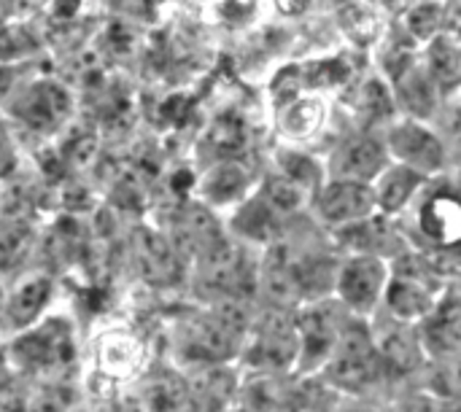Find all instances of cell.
<instances>
[{"instance_id":"603a6c76","label":"cell","mask_w":461,"mask_h":412,"mask_svg":"<svg viewBox=\"0 0 461 412\" xmlns=\"http://www.w3.org/2000/svg\"><path fill=\"white\" fill-rule=\"evenodd\" d=\"M243 186H246V175L238 165H224L208 178V194L216 202H227V200L238 197L243 192Z\"/></svg>"},{"instance_id":"bcb514c9","label":"cell","mask_w":461,"mask_h":412,"mask_svg":"<svg viewBox=\"0 0 461 412\" xmlns=\"http://www.w3.org/2000/svg\"><path fill=\"white\" fill-rule=\"evenodd\" d=\"M119 412H151L149 410V405H146V399H124L122 402V408H119Z\"/></svg>"},{"instance_id":"1f68e13d","label":"cell","mask_w":461,"mask_h":412,"mask_svg":"<svg viewBox=\"0 0 461 412\" xmlns=\"http://www.w3.org/2000/svg\"><path fill=\"white\" fill-rule=\"evenodd\" d=\"M348 240L357 246V248H378L389 240V229L384 227V221H370V224H362V227H354L348 232Z\"/></svg>"},{"instance_id":"9c48e42d","label":"cell","mask_w":461,"mask_h":412,"mask_svg":"<svg viewBox=\"0 0 461 412\" xmlns=\"http://www.w3.org/2000/svg\"><path fill=\"white\" fill-rule=\"evenodd\" d=\"M235 335L211 313L203 318H194L184 329V348L189 356L200 362H219L232 354L235 348Z\"/></svg>"},{"instance_id":"c3c4849f","label":"cell","mask_w":461,"mask_h":412,"mask_svg":"<svg viewBox=\"0 0 461 412\" xmlns=\"http://www.w3.org/2000/svg\"><path fill=\"white\" fill-rule=\"evenodd\" d=\"M173 184H176V189H178V192H184V189H186V184H192V178H189V173H178V175L173 178Z\"/></svg>"},{"instance_id":"60d3db41","label":"cell","mask_w":461,"mask_h":412,"mask_svg":"<svg viewBox=\"0 0 461 412\" xmlns=\"http://www.w3.org/2000/svg\"><path fill=\"white\" fill-rule=\"evenodd\" d=\"M386 67H389V73H392L394 78H402L405 70L411 67V49L400 46L397 51H392V54L386 57Z\"/></svg>"},{"instance_id":"6da1fadb","label":"cell","mask_w":461,"mask_h":412,"mask_svg":"<svg viewBox=\"0 0 461 412\" xmlns=\"http://www.w3.org/2000/svg\"><path fill=\"white\" fill-rule=\"evenodd\" d=\"M200 289L213 297H249L254 289V273L240 248L224 237L208 248L200 256Z\"/></svg>"},{"instance_id":"8fae6325","label":"cell","mask_w":461,"mask_h":412,"mask_svg":"<svg viewBox=\"0 0 461 412\" xmlns=\"http://www.w3.org/2000/svg\"><path fill=\"white\" fill-rule=\"evenodd\" d=\"M421 229L440 246H461V200L454 194L432 197L421 210Z\"/></svg>"},{"instance_id":"d590c367","label":"cell","mask_w":461,"mask_h":412,"mask_svg":"<svg viewBox=\"0 0 461 412\" xmlns=\"http://www.w3.org/2000/svg\"><path fill=\"white\" fill-rule=\"evenodd\" d=\"M440 389L448 399H461V354L451 356L440 372Z\"/></svg>"},{"instance_id":"4fadbf2b","label":"cell","mask_w":461,"mask_h":412,"mask_svg":"<svg viewBox=\"0 0 461 412\" xmlns=\"http://www.w3.org/2000/svg\"><path fill=\"white\" fill-rule=\"evenodd\" d=\"M427 345L435 356H456L461 354V300L446 302L429 316L427 324Z\"/></svg>"},{"instance_id":"ee69618b","label":"cell","mask_w":461,"mask_h":412,"mask_svg":"<svg viewBox=\"0 0 461 412\" xmlns=\"http://www.w3.org/2000/svg\"><path fill=\"white\" fill-rule=\"evenodd\" d=\"M159 0H113L116 8H124L130 13H140V16H149L154 8H157Z\"/></svg>"},{"instance_id":"4316f807","label":"cell","mask_w":461,"mask_h":412,"mask_svg":"<svg viewBox=\"0 0 461 412\" xmlns=\"http://www.w3.org/2000/svg\"><path fill=\"white\" fill-rule=\"evenodd\" d=\"M30 240V229L22 219H5V227L0 232V251H3V264L11 267V262L22 254V248Z\"/></svg>"},{"instance_id":"7c38bea8","label":"cell","mask_w":461,"mask_h":412,"mask_svg":"<svg viewBox=\"0 0 461 412\" xmlns=\"http://www.w3.org/2000/svg\"><path fill=\"white\" fill-rule=\"evenodd\" d=\"M19 359L32 364V367H51V364H62L70 362V337L65 329H59L57 324H49L46 329L27 335L16 343Z\"/></svg>"},{"instance_id":"277c9868","label":"cell","mask_w":461,"mask_h":412,"mask_svg":"<svg viewBox=\"0 0 461 412\" xmlns=\"http://www.w3.org/2000/svg\"><path fill=\"white\" fill-rule=\"evenodd\" d=\"M170 229H173V246L184 254L203 256L208 248H213L221 240L216 219L203 205H186L178 213H173Z\"/></svg>"},{"instance_id":"f546056e","label":"cell","mask_w":461,"mask_h":412,"mask_svg":"<svg viewBox=\"0 0 461 412\" xmlns=\"http://www.w3.org/2000/svg\"><path fill=\"white\" fill-rule=\"evenodd\" d=\"M408 27L419 38H432L438 32V27H440V8L432 5V3H424L419 8H413L408 13Z\"/></svg>"},{"instance_id":"8d00e7d4","label":"cell","mask_w":461,"mask_h":412,"mask_svg":"<svg viewBox=\"0 0 461 412\" xmlns=\"http://www.w3.org/2000/svg\"><path fill=\"white\" fill-rule=\"evenodd\" d=\"M105 49H108L111 54H116V57L127 54V51L132 49V32H130L122 22L111 24L108 32H105Z\"/></svg>"},{"instance_id":"5bb4252c","label":"cell","mask_w":461,"mask_h":412,"mask_svg":"<svg viewBox=\"0 0 461 412\" xmlns=\"http://www.w3.org/2000/svg\"><path fill=\"white\" fill-rule=\"evenodd\" d=\"M381 165H384V148L370 138L351 140L348 146L340 148L335 159V170L348 181H367L381 170Z\"/></svg>"},{"instance_id":"7bdbcfd3","label":"cell","mask_w":461,"mask_h":412,"mask_svg":"<svg viewBox=\"0 0 461 412\" xmlns=\"http://www.w3.org/2000/svg\"><path fill=\"white\" fill-rule=\"evenodd\" d=\"M0 412H24V397L14 386L3 389V394H0Z\"/></svg>"},{"instance_id":"83f0119b","label":"cell","mask_w":461,"mask_h":412,"mask_svg":"<svg viewBox=\"0 0 461 412\" xmlns=\"http://www.w3.org/2000/svg\"><path fill=\"white\" fill-rule=\"evenodd\" d=\"M95 151H97L95 132H89V130H78V132H73V135L68 138V143L62 146V162L81 167V165L92 162Z\"/></svg>"},{"instance_id":"7402d4cb","label":"cell","mask_w":461,"mask_h":412,"mask_svg":"<svg viewBox=\"0 0 461 412\" xmlns=\"http://www.w3.org/2000/svg\"><path fill=\"white\" fill-rule=\"evenodd\" d=\"M300 184L294 178H281L273 175L265 184V202L276 210V213H292L300 205Z\"/></svg>"},{"instance_id":"d4e9b609","label":"cell","mask_w":461,"mask_h":412,"mask_svg":"<svg viewBox=\"0 0 461 412\" xmlns=\"http://www.w3.org/2000/svg\"><path fill=\"white\" fill-rule=\"evenodd\" d=\"M246 235L257 237V240H267L273 235V208H267V202H251L249 208H243V213L235 221Z\"/></svg>"},{"instance_id":"cb8c5ba5","label":"cell","mask_w":461,"mask_h":412,"mask_svg":"<svg viewBox=\"0 0 461 412\" xmlns=\"http://www.w3.org/2000/svg\"><path fill=\"white\" fill-rule=\"evenodd\" d=\"M381 351H384V359L389 364H394L397 370H413L419 364V348L408 337V332H392V335H386Z\"/></svg>"},{"instance_id":"ac0fdd59","label":"cell","mask_w":461,"mask_h":412,"mask_svg":"<svg viewBox=\"0 0 461 412\" xmlns=\"http://www.w3.org/2000/svg\"><path fill=\"white\" fill-rule=\"evenodd\" d=\"M189 399V389L178 375L159 372L146 386V405L151 412H178Z\"/></svg>"},{"instance_id":"5b68a950","label":"cell","mask_w":461,"mask_h":412,"mask_svg":"<svg viewBox=\"0 0 461 412\" xmlns=\"http://www.w3.org/2000/svg\"><path fill=\"white\" fill-rule=\"evenodd\" d=\"M176 251L178 248L157 232L140 229L135 235V256H138L140 273L146 275V281H151L157 286H170L181 278Z\"/></svg>"},{"instance_id":"e575fe53","label":"cell","mask_w":461,"mask_h":412,"mask_svg":"<svg viewBox=\"0 0 461 412\" xmlns=\"http://www.w3.org/2000/svg\"><path fill=\"white\" fill-rule=\"evenodd\" d=\"M362 108L370 113V116H384V113H392V100L384 89V84L378 81H367V86L362 89Z\"/></svg>"},{"instance_id":"30bf717a","label":"cell","mask_w":461,"mask_h":412,"mask_svg":"<svg viewBox=\"0 0 461 412\" xmlns=\"http://www.w3.org/2000/svg\"><path fill=\"white\" fill-rule=\"evenodd\" d=\"M375 194L362 181H338L321 194V216L327 221H357L370 216Z\"/></svg>"},{"instance_id":"52a82bcc","label":"cell","mask_w":461,"mask_h":412,"mask_svg":"<svg viewBox=\"0 0 461 412\" xmlns=\"http://www.w3.org/2000/svg\"><path fill=\"white\" fill-rule=\"evenodd\" d=\"M16 113L32 130H54L59 119L68 113V94L51 81L35 84L16 103Z\"/></svg>"},{"instance_id":"8992f818","label":"cell","mask_w":461,"mask_h":412,"mask_svg":"<svg viewBox=\"0 0 461 412\" xmlns=\"http://www.w3.org/2000/svg\"><path fill=\"white\" fill-rule=\"evenodd\" d=\"M408 264H411V273L400 270L397 281L389 286V294H386V302L397 318H419V316H427L432 310V294H429V275L432 273L421 275V273L432 270V264L424 267L421 273L416 270L419 262L408 259Z\"/></svg>"},{"instance_id":"f1b7e54d","label":"cell","mask_w":461,"mask_h":412,"mask_svg":"<svg viewBox=\"0 0 461 412\" xmlns=\"http://www.w3.org/2000/svg\"><path fill=\"white\" fill-rule=\"evenodd\" d=\"M402 97H405L408 108L416 111V113H429L432 105H435L432 86H429V81H427L424 76H419V73H416V76H408V78L402 81Z\"/></svg>"},{"instance_id":"3957f363","label":"cell","mask_w":461,"mask_h":412,"mask_svg":"<svg viewBox=\"0 0 461 412\" xmlns=\"http://www.w3.org/2000/svg\"><path fill=\"white\" fill-rule=\"evenodd\" d=\"M300 332L297 327L284 318V316H270L262 321V329H259V337L254 340L251 345V364L254 367H262L267 372H276V370H284L294 356H297V348H300Z\"/></svg>"},{"instance_id":"836d02e7","label":"cell","mask_w":461,"mask_h":412,"mask_svg":"<svg viewBox=\"0 0 461 412\" xmlns=\"http://www.w3.org/2000/svg\"><path fill=\"white\" fill-rule=\"evenodd\" d=\"M316 121H319V105L316 103H300L294 111H289L286 130L292 135H305L316 127Z\"/></svg>"},{"instance_id":"e0dca14e","label":"cell","mask_w":461,"mask_h":412,"mask_svg":"<svg viewBox=\"0 0 461 412\" xmlns=\"http://www.w3.org/2000/svg\"><path fill=\"white\" fill-rule=\"evenodd\" d=\"M49 291H51L49 278H30L27 283H22L8 302L11 327H27L30 321H35V316L41 313V308L49 300Z\"/></svg>"},{"instance_id":"ab89813d","label":"cell","mask_w":461,"mask_h":412,"mask_svg":"<svg viewBox=\"0 0 461 412\" xmlns=\"http://www.w3.org/2000/svg\"><path fill=\"white\" fill-rule=\"evenodd\" d=\"M284 162H286V173H289V178H294L297 184H311L313 178H316V170H313V165H311V159H303V157H284Z\"/></svg>"},{"instance_id":"f35d334b","label":"cell","mask_w":461,"mask_h":412,"mask_svg":"<svg viewBox=\"0 0 461 412\" xmlns=\"http://www.w3.org/2000/svg\"><path fill=\"white\" fill-rule=\"evenodd\" d=\"M405 412H461L459 402L438 399V397H413Z\"/></svg>"},{"instance_id":"2e32d148","label":"cell","mask_w":461,"mask_h":412,"mask_svg":"<svg viewBox=\"0 0 461 412\" xmlns=\"http://www.w3.org/2000/svg\"><path fill=\"white\" fill-rule=\"evenodd\" d=\"M235 394V381L227 370H205L194 378L192 402L200 412H221Z\"/></svg>"},{"instance_id":"4dcf8cb0","label":"cell","mask_w":461,"mask_h":412,"mask_svg":"<svg viewBox=\"0 0 461 412\" xmlns=\"http://www.w3.org/2000/svg\"><path fill=\"white\" fill-rule=\"evenodd\" d=\"M348 78V65L346 59H330V62H316L308 67V84L321 86V84H340Z\"/></svg>"},{"instance_id":"9a60e30c","label":"cell","mask_w":461,"mask_h":412,"mask_svg":"<svg viewBox=\"0 0 461 412\" xmlns=\"http://www.w3.org/2000/svg\"><path fill=\"white\" fill-rule=\"evenodd\" d=\"M392 143H394L397 154L413 165H424V167L435 170L443 162V146L438 143V138L416 124H405V127L394 130Z\"/></svg>"},{"instance_id":"7a4b0ae2","label":"cell","mask_w":461,"mask_h":412,"mask_svg":"<svg viewBox=\"0 0 461 412\" xmlns=\"http://www.w3.org/2000/svg\"><path fill=\"white\" fill-rule=\"evenodd\" d=\"M378 351L370 343V335L362 327H348L338 343V354L330 364V381L340 389L357 391L375 381L378 375Z\"/></svg>"},{"instance_id":"484cf974","label":"cell","mask_w":461,"mask_h":412,"mask_svg":"<svg viewBox=\"0 0 461 412\" xmlns=\"http://www.w3.org/2000/svg\"><path fill=\"white\" fill-rule=\"evenodd\" d=\"M429 65H432V73L443 81V84H451L456 78V70H459V51L454 49V43L448 38H440L435 40L432 51H429Z\"/></svg>"},{"instance_id":"d6a6232c","label":"cell","mask_w":461,"mask_h":412,"mask_svg":"<svg viewBox=\"0 0 461 412\" xmlns=\"http://www.w3.org/2000/svg\"><path fill=\"white\" fill-rule=\"evenodd\" d=\"M343 27H346L357 40H370L373 32H375V19H373L367 11L351 5V8L343 11Z\"/></svg>"},{"instance_id":"ffe728a7","label":"cell","mask_w":461,"mask_h":412,"mask_svg":"<svg viewBox=\"0 0 461 412\" xmlns=\"http://www.w3.org/2000/svg\"><path fill=\"white\" fill-rule=\"evenodd\" d=\"M211 143L216 148L219 157H238L246 151L249 143V130L246 121L238 113H224L216 119L213 130H211Z\"/></svg>"},{"instance_id":"ba28073f","label":"cell","mask_w":461,"mask_h":412,"mask_svg":"<svg viewBox=\"0 0 461 412\" xmlns=\"http://www.w3.org/2000/svg\"><path fill=\"white\" fill-rule=\"evenodd\" d=\"M384 264L373 256H362L354 259L343 267L340 273V297L343 302H348L357 310H367L373 308V302L378 300L381 289H384Z\"/></svg>"},{"instance_id":"44dd1931","label":"cell","mask_w":461,"mask_h":412,"mask_svg":"<svg viewBox=\"0 0 461 412\" xmlns=\"http://www.w3.org/2000/svg\"><path fill=\"white\" fill-rule=\"evenodd\" d=\"M419 184H421V175H419L413 167H394V170L384 178L378 200H381V205H384L386 210H397V208L405 205V200L413 194V189H416Z\"/></svg>"},{"instance_id":"b9f144b4","label":"cell","mask_w":461,"mask_h":412,"mask_svg":"<svg viewBox=\"0 0 461 412\" xmlns=\"http://www.w3.org/2000/svg\"><path fill=\"white\" fill-rule=\"evenodd\" d=\"M300 67H286V70H281L278 73V81H276V92L281 94V97H292L294 92H297V86H300Z\"/></svg>"},{"instance_id":"7dc6e473","label":"cell","mask_w":461,"mask_h":412,"mask_svg":"<svg viewBox=\"0 0 461 412\" xmlns=\"http://www.w3.org/2000/svg\"><path fill=\"white\" fill-rule=\"evenodd\" d=\"M311 0H278V5L284 8V11H289V13H294V11H300V8H305Z\"/></svg>"},{"instance_id":"74e56055","label":"cell","mask_w":461,"mask_h":412,"mask_svg":"<svg viewBox=\"0 0 461 412\" xmlns=\"http://www.w3.org/2000/svg\"><path fill=\"white\" fill-rule=\"evenodd\" d=\"M189 111H192V100H189V97H184V94H176V97H170V100H165V103H162L159 116H162V121L181 124V121L189 116Z\"/></svg>"},{"instance_id":"d6986e66","label":"cell","mask_w":461,"mask_h":412,"mask_svg":"<svg viewBox=\"0 0 461 412\" xmlns=\"http://www.w3.org/2000/svg\"><path fill=\"white\" fill-rule=\"evenodd\" d=\"M97 113L108 130L122 132L132 124V97L122 84H103L97 97Z\"/></svg>"},{"instance_id":"f6af8a7d","label":"cell","mask_w":461,"mask_h":412,"mask_svg":"<svg viewBox=\"0 0 461 412\" xmlns=\"http://www.w3.org/2000/svg\"><path fill=\"white\" fill-rule=\"evenodd\" d=\"M46 5L51 8V13H54V16L68 19V16H73V13H76L78 0H46Z\"/></svg>"}]
</instances>
